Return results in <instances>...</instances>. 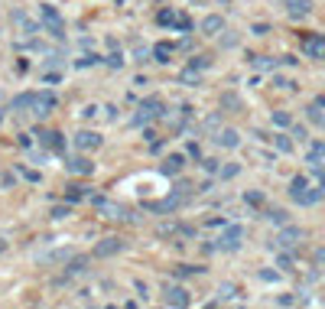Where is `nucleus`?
Listing matches in <instances>:
<instances>
[{
	"label": "nucleus",
	"mask_w": 325,
	"mask_h": 309,
	"mask_svg": "<svg viewBox=\"0 0 325 309\" xmlns=\"http://www.w3.org/2000/svg\"><path fill=\"white\" fill-rule=\"evenodd\" d=\"M290 195L299 205H315L319 199H322V189H312V192H309V179H306V176H296V179L290 182Z\"/></svg>",
	"instance_id": "f257e3e1"
},
{
	"label": "nucleus",
	"mask_w": 325,
	"mask_h": 309,
	"mask_svg": "<svg viewBox=\"0 0 325 309\" xmlns=\"http://www.w3.org/2000/svg\"><path fill=\"white\" fill-rule=\"evenodd\" d=\"M156 20H160L162 26H166V23H176V20H179V17H176V13H169V10H162L160 17H156Z\"/></svg>",
	"instance_id": "72a5a7b5"
},
{
	"label": "nucleus",
	"mask_w": 325,
	"mask_h": 309,
	"mask_svg": "<svg viewBox=\"0 0 325 309\" xmlns=\"http://www.w3.org/2000/svg\"><path fill=\"white\" fill-rule=\"evenodd\" d=\"M153 55H156V62H169V55H173V46H166V43L153 46Z\"/></svg>",
	"instance_id": "aec40b11"
},
{
	"label": "nucleus",
	"mask_w": 325,
	"mask_h": 309,
	"mask_svg": "<svg viewBox=\"0 0 325 309\" xmlns=\"http://www.w3.org/2000/svg\"><path fill=\"white\" fill-rule=\"evenodd\" d=\"M303 52L309 55V59H325V36H306Z\"/></svg>",
	"instance_id": "6e6552de"
},
{
	"label": "nucleus",
	"mask_w": 325,
	"mask_h": 309,
	"mask_svg": "<svg viewBox=\"0 0 325 309\" xmlns=\"http://www.w3.org/2000/svg\"><path fill=\"white\" fill-rule=\"evenodd\" d=\"M273 143H276V150H280V153H290V150H292V140L286 137V134H276V137H273Z\"/></svg>",
	"instance_id": "5701e85b"
},
{
	"label": "nucleus",
	"mask_w": 325,
	"mask_h": 309,
	"mask_svg": "<svg viewBox=\"0 0 325 309\" xmlns=\"http://www.w3.org/2000/svg\"><path fill=\"white\" fill-rule=\"evenodd\" d=\"M189 156H192V160H202V150H198V143H189Z\"/></svg>",
	"instance_id": "37998d69"
},
{
	"label": "nucleus",
	"mask_w": 325,
	"mask_h": 309,
	"mask_svg": "<svg viewBox=\"0 0 325 309\" xmlns=\"http://www.w3.org/2000/svg\"><path fill=\"white\" fill-rule=\"evenodd\" d=\"M52 107H55V95L52 91H43V95H36V101H32V114H36V118H46Z\"/></svg>",
	"instance_id": "1a4fd4ad"
},
{
	"label": "nucleus",
	"mask_w": 325,
	"mask_h": 309,
	"mask_svg": "<svg viewBox=\"0 0 325 309\" xmlns=\"http://www.w3.org/2000/svg\"><path fill=\"white\" fill-rule=\"evenodd\" d=\"M250 33H254V36H267L270 26H267V23H257V26H250Z\"/></svg>",
	"instance_id": "4c0bfd02"
},
{
	"label": "nucleus",
	"mask_w": 325,
	"mask_h": 309,
	"mask_svg": "<svg viewBox=\"0 0 325 309\" xmlns=\"http://www.w3.org/2000/svg\"><path fill=\"white\" fill-rule=\"evenodd\" d=\"M315 179H319V186L325 189V170H322V166H315Z\"/></svg>",
	"instance_id": "a18cd8bd"
},
{
	"label": "nucleus",
	"mask_w": 325,
	"mask_h": 309,
	"mask_svg": "<svg viewBox=\"0 0 325 309\" xmlns=\"http://www.w3.org/2000/svg\"><path fill=\"white\" fill-rule=\"evenodd\" d=\"M218 30H225V20H221V17H205V20H202V33H205V36H215Z\"/></svg>",
	"instance_id": "dca6fc26"
},
{
	"label": "nucleus",
	"mask_w": 325,
	"mask_h": 309,
	"mask_svg": "<svg viewBox=\"0 0 325 309\" xmlns=\"http://www.w3.org/2000/svg\"><path fill=\"white\" fill-rule=\"evenodd\" d=\"M162 303H166V306H189L192 296H189V290L179 287V283H166V287H162Z\"/></svg>",
	"instance_id": "7ed1b4c3"
},
{
	"label": "nucleus",
	"mask_w": 325,
	"mask_h": 309,
	"mask_svg": "<svg viewBox=\"0 0 325 309\" xmlns=\"http://www.w3.org/2000/svg\"><path fill=\"white\" fill-rule=\"evenodd\" d=\"M192 69H208V65H211V59H208V55H192Z\"/></svg>",
	"instance_id": "c756f323"
},
{
	"label": "nucleus",
	"mask_w": 325,
	"mask_h": 309,
	"mask_svg": "<svg viewBox=\"0 0 325 309\" xmlns=\"http://www.w3.org/2000/svg\"><path fill=\"white\" fill-rule=\"evenodd\" d=\"M202 170H208V172H218L221 166H218V160H211V156H208V160H202Z\"/></svg>",
	"instance_id": "c9c22d12"
},
{
	"label": "nucleus",
	"mask_w": 325,
	"mask_h": 309,
	"mask_svg": "<svg viewBox=\"0 0 325 309\" xmlns=\"http://www.w3.org/2000/svg\"><path fill=\"white\" fill-rule=\"evenodd\" d=\"M218 124H221V114H211V118H205V130H218Z\"/></svg>",
	"instance_id": "473e14b6"
},
{
	"label": "nucleus",
	"mask_w": 325,
	"mask_h": 309,
	"mask_svg": "<svg viewBox=\"0 0 325 309\" xmlns=\"http://www.w3.org/2000/svg\"><path fill=\"white\" fill-rule=\"evenodd\" d=\"M244 202H250V205H260V202H263V195H260V192H247V195H244Z\"/></svg>",
	"instance_id": "58836bf2"
},
{
	"label": "nucleus",
	"mask_w": 325,
	"mask_h": 309,
	"mask_svg": "<svg viewBox=\"0 0 325 309\" xmlns=\"http://www.w3.org/2000/svg\"><path fill=\"white\" fill-rule=\"evenodd\" d=\"M85 195H88L85 186H78V182L75 186H68V202H78V199H85Z\"/></svg>",
	"instance_id": "a878e982"
},
{
	"label": "nucleus",
	"mask_w": 325,
	"mask_h": 309,
	"mask_svg": "<svg viewBox=\"0 0 325 309\" xmlns=\"http://www.w3.org/2000/svg\"><path fill=\"white\" fill-rule=\"evenodd\" d=\"M39 143L49 147V150H65V140H62L59 130H39Z\"/></svg>",
	"instance_id": "f8f14e48"
},
{
	"label": "nucleus",
	"mask_w": 325,
	"mask_h": 309,
	"mask_svg": "<svg viewBox=\"0 0 325 309\" xmlns=\"http://www.w3.org/2000/svg\"><path fill=\"white\" fill-rule=\"evenodd\" d=\"M98 62H101L98 55H85V59H78V65H81V69H88V65H98Z\"/></svg>",
	"instance_id": "a19ab883"
},
{
	"label": "nucleus",
	"mask_w": 325,
	"mask_h": 309,
	"mask_svg": "<svg viewBox=\"0 0 325 309\" xmlns=\"http://www.w3.org/2000/svg\"><path fill=\"white\" fill-rule=\"evenodd\" d=\"M202 270H205V267H192V264H179V267H176V274H179V277H189V274H202Z\"/></svg>",
	"instance_id": "bb28decb"
},
{
	"label": "nucleus",
	"mask_w": 325,
	"mask_h": 309,
	"mask_svg": "<svg viewBox=\"0 0 325 309\" xmlns=\"http://www.w3.org/2000/svg\"><path fill=\"white\" fill-rule=\"evenodd\" d=\"M254 65H257V69H276V59H254Z\"/></svg>",
	"instance_id": "ea45409f"
},
{
	"label": "nucleus",
	"mask_w": 325,
	"mask_h": 309,
	"mask_svg": "<svg viewBox=\"0 0 325 309\" xmlns=\"http://www.w3.org/2000/svg\"><path fill=\"white\" fill-rule=\"evenodd\" d=\"M95 202L104 208V215H108V218H124V208H120V205H108L104 199H95Z\"/></svg>",
	"instance_id": "6ab92c4d"
},
{
	"label": "nucleus",
	"mask_w": 325,
	"mask_h": 309,
	"mask_svg": "<svg viewBox=\"0 0 325 309\" xmlns=\"http://www.w3.org/2000/svg\"><path fill=\"white\" fill-rule=\"evenodd\" d=\"M160 172H162V176H179V172H182V156H179V153L166 156L162 166H160Z\"/></svg>",
	"instance_id": "4468645a"
},
{
	"label": "nucleus",
	"mask_w": 325,
	"mask_h": 309,
	"mask_svg": "<svg viewBox=\"0 0 325 309\" xmlns=\"http://www.w3.org/2000/svg\"><path fill=\"white\" fill-rule=\"evenodd\" d=\"M303 241V231L296 224H280V235L270 241V247H296Z\"/></svg>",
	"instance_id": "20e7f679"
},
{
	"label": "nucleus",
	"mask_w": 325,
	"mask_h": 309,
	"mask_svg": "<svg viewBox=\"0 0 325 309\" xmlns=\"http://www.w3.org/2000/svg\"><path fill=\"white\" fill-rule=\"evenodd\" d=\"M75 274H85V257H75V260L68 264V270H65V277H75Z\"/></svg>",
	"instance_id": "4be33fe9"
},
{
	"label": "nucleus",
	"mask_w": 325,
	"mask_h": 309,
	"mask_svg": "<svg viewBox=\"0 0 325 309\" xmlns=\"http://www.w3.org/2000/svg\"><path fill=\"white\" fill-rule=\"evenodd\" d=\"M215 143H218V147H225V150H234L241 143V137H238V130L225 127V130H218V134H215Z\"/></svg>",
	"instance_id": "9b49d317"
},
{
	"label": "nucleus",
	"mask_w": 325,
	"mask_h": 309,
	"mask_svg": "<svg viewBox=\"0 0 325 309\" xmlns=\"http://www.w3.org/2000/svg\"><path fill=\"white\" fill-rule=\"evenodd\" d=\"M241 241H244V228L241 224H221V235H218V244L221 251H238Z\"/></svg>",
	"instance_id": "f03ea898"
},
{
	"label": "nucleus",
	"mask_w": 325,
	"mask_h": 309,
	"mask_svg": "<svg viewBox=\"0 0 325 309\" xmlns=\"http://www.w3.org/2000/svg\"><path fill=\"white\" fill-rule=\"evenodd\" d=\"M75 147L78 150H95V147H101V137H98L95 130H81L75 137Z\"/></svg>",
	"instance_id": "ddd939ff"
},
{
	"label": "nucleus",
	"mask_w": 325,
	"mask_h": 309,
	"mask_svg": "<svg viewBox=\"0 0 325 309\" xmlns=\"http://www.w3.org/2000/svg\"><path fill=\"white\" fill-rule=\"evenodd\" d=\"M276 264H280V270H292V257L290 254H280V260H276Z\"/></svg>",
	"instance_id": "e433bc0d"
},
{
	"label": "nucleus",
	"mask_w": 325,
	"mask_h": 309,
	"mask_svg": "<svg viewBox=\"0 0 325 309\" xmlns=\"http://www.w3.org/2000/svg\"><path fill=\"white\" fill-rule=\"evenodd\" d=\"M263 218H267V222H273V224H286V218H290V215L283 212V208H267V212H263Z\"/></svg>",
	"instance_id": "a211bd4d"
},
{
	"label": "nucleus",
	"mask_w": 325,
	"mask_h": 309,
	"mask_svg": "<svg viewBox=\"0 0 325 309\" xmlns=\"http://www.w3.org/2000/svg\"><path fill=\"white\" fill-rule=\"evenodd\" d=\"M0 182H3V189H10L16 179H13V172H3V176H0Z\"/></svg>",
	"instance_id": "c03bdc74"
},
{
	"label": "nucleus",
	"mask_w": 325,
	"mask_h": 309,
	"mask_svg": "<svg viewBox=\"0 0 325 309\" xmlns=\"http://www.w3.org/2000/svg\"><path fill=\"white\" fill-rule=\"evenodd\" d=\"M238 172H241L238 163H228V166H221V170H218V176H221V179H234Z\"/></svg>",
	"instance_id": "b1692460"
},
{
	"label": "nucleus",
	"mask_w": 325,
	"mask_h": 309,
	"mask_svg": "<svg viewBox=\"0 0 325 309\" xmlns=\"http://www.w3.org/2000/svg\"><path fill=\"white\" fill-rule=\"evenodd\" d=\"M39 17H43V23L49 26V33H52V36H65L62 17H59V10H55L52 3H43V7H39Z\"/></svg>",
	"instance_id": "39448f33"
},
{
	"label": "nucleus",
	"mask_w": 325,
	"mask_h": 309,
	"mask_svg": "<svg viewBox=\"0 0 325 309\" xmlns=\"http://www.w3.org/2000/svg\"><path fill=\"white\" fill-rule=\"evenodd\" d=\"M32 101H36V95H16V98H13V111H23V107H32Z\"/></svg>",
	"instance_id": "412c9836"
},
{
	"label": "nucleus",
	"mask_w": 325,
	"mask_h": 309,
	"mask_svg": "<svg viewBox=\"0 0 325 309\" xmlns=\"http://www.w3.org/2000/svg\"><path fill=\"white\" fill-rule=\"evenodd\" d=\"M306 114H309V120H312V124H325V118L319 114V104H315V107H309Z\"/></svg>",
	"instance_id": "2f4dec72"
},
{
	"label": "nucleus",
	"mask_w": 325,
	"mask_h": 309,
	"mask_svg": "<svg viewBox=\"0 0 325 309\" xmlns=\"http://www.w3.org/2000/svg\"><path fill=\"white\" fill-rule=\"evenodd\" d=\"M153 118H162V101L160 98H146L140 104V111H137L133 124H146V120H153Z\"/></svg>",
	"instance_id": "423d86ee"
},
{
	"label": "nucleus",
	"mask_w": 325,
	"mask_h": 309,
	"mask_svg": "<svg viewBox=\"0 0 325 309\" xmlns=\"http://www.w3.org/2000/svg\"><path fill=\"white\" fill-rule=\"evenodd\" d=\"M179 82H182V85H198V72H195L192 65H189V69L179 75Z\"/></svg>",
	"instance_id": "393cba45"
},
{
	"label": "nucleus",
	"mask_w": 325,
	"mask_h": 309,
	"mask_svg": "<svg viewBox=\"0 0 325 309\" xmlns=\"http://www.w3.org/2000/svg\"><path fill=\"white\" fill-rule=\"evenodd\" d=\"M0 124H3V111H0Z\"/></svg>",
	"instance_id": "de8ad7c7"
},
{
	"label": "nucleus",
	"mask_w": 325,
	"mask_h": 309,
	"mask_svg": "<svg viewBox=\"0 0 325 309\" xmlns=\"http://www.w3.org/2000/svg\"><path fill=\"white\" fill-rule=\"evenodd\" d=\"M104 62H108L111 69H120V65H124V55H120V52H111L108 59H104Z\"/></svg>",
	"instance_id": "7c9ffc66"
},
{
	"label": "nucleus",
	"mask_w": 325,
	"mask_h": 309,
	"mask_svg": "<svg viewBox=\"0 0 325 309\" xmlns=\"http://www.w3.org/2000/svg\"><path fill=\"white\" fill-rule=\"evenodd\" d=\"M124 247H127L124 238H104V241L95 244V257H114V254H120Z\"/></svg>",
	"instance_id": "0eeeda50"
},
{
	"label": "nucleus",
	"mask_w": 325,
	"mask_h": 309,
	"mask_svg": "<svg viewBox=\"0 0 325 309\" xmlns=\"http://www.w3.org/2000/svg\"><path fill=\"white\" fill-rule=\"evenodd\" d=\"M273 124H280V127H290L292 118L286 114V111H273Z\"/></svg>",
	"instance_id": "cd10ccee"
},
{
	"label": "nucleus",
	"mask_w": 325,
	"mask_h": 309,
	"mask_svg": "<svg viewBox=\"0 0 325 309\" xmlns=\"http://www.w3.org/2000/svg\"><path fill=\"white\" fill-rule=\"evenodd\" d=\"M315 267H319V270H325V247H319V251H315Z\"/></svg>",
	"instance_id": "f704fd0d"
},
{
	"label": "nucleus",
	"mask_w": 325,
	"mask_h": 309,
	"mask_svg": "<svg viewBox=\"0 0 325 309\" xmlns=\"http://www.w3.org/2000/svg\"><path fill=\"white\" fill-rule=\"evenodd\" d=\"M290 7V17H306V13H312V0H286Z\"/></svg>",
	"instance_id": "2eb2a0df"
},
{
	"label": "nucleus",
	"mask_w": 325,
	"mask_h": 309,
	"mask_svg": "<svg viewBox=\"0 0 325 309\" xmlns=\"http://www.w3.org/2000/svg\"><path fill=\"white\" fill-rule=\"evenodd\" d=\"M3 247H7V244H3V241H0V251H3Z\"/></svg>",
	"instance_id": "09e8293b"
},
{
	"label": "nucleus",
	"mask_w": 325,
	"mask_h": 309,
	"mask_svg": "<svg viewBox=\"0 0 325 309\" xmlns=\"http://www.w3.org/2000/svg\"><path fill=\"white\" fill-rule=\"evenodd\" d=\"M20 172H23V176H26L30 182H39V172H32V170H20Z\"/></svg>",
	"instance_id": "49530a36"
},
{
	"label": "nucleus",
	"mask_w": 325,
	"mask_h": 309,
	"mask_svg": "<svg viewBox=\"0 0 325 309\" xmlns=\"http://www.w3.org/2000/svg\"><path fill=\"white\" fill-rule=\"evenodd\" d=\"M221 107H228V111H241V98L234 95V91H225V95H221Z\"/></svg>",
	"instance_id": "f3484780"
},
{
	"label": "nucleus",
	"mask_w": 325,
	"mask_h": 309,
	"mask_svg": "<svg viewBox=\"0 0 325 309\" xmlns=\"http://www.w3.org/2000/svg\"><path fill=\"white\" fill-rule=\"evenodd\" d=\"M234 296V283H221L218 287V299H231Z\"/></svg>",
	"instance_id": "c85d7f7f"
},
{
	"label": "nucleus",
	"mask_w": 325,
	"mask_h": 309,
	"mask_svg": "<svg viewBox=\"0 0 325 309\" xmlns=\"http://www.w3.org/2000/svg\"><path fill=\"white\" fill-rule=\"evenodd\" d=\"M65 170H68V172H75V176H91L95 163L85 160V156H72V160H65Z\"/></svg>",
	"instance_id": "9d476101"
},
{
	"label": "nucleus",
	"mask_w": 325,
	"mask_h": 309,
	"mask_svg": "<svg viewBox=\"0 0 325 309\" xmlns=\"http://www.w3.org/2000/svg\"><path fill=\"white\" fill-rule=\"evenodd\" d=\"M68 215V205H55L52 208V218H65Z\"/></svg>",
	"instance_id": "79ce46f5"
}]
</instances>
